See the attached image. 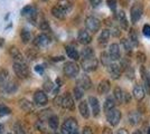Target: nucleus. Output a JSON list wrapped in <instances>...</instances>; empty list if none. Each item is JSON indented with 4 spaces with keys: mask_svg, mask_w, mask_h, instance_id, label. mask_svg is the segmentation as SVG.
Returning a JSON list of instances; mask_svg holds the SVG:
<instances>
[{
    "mask_svg": "<svg viewBox=\"0 0 150 134\" xmlns=\"http://www.w3.org/2000/svg\"><path fill=\"white\" fill-rule=\"evenodd\" d=\"M50 43V38L48 37V35H46V34H40L35 39V44L37 45V46H39V47L47 46Z\"/></svg>",
    "mask_w": 150,
    "mask_h": 134,
    "instance_id": "obj_20",
    "label": "nucleus"
},
{
    "mask_svg": "<svg viewBox=\"0 0 150 134\" xmlns=\"http://www.w3.org/2000/svg\"><path fill=\"white\" fill-rule=\"evenodd\" d=\"M43 1H47V0H43Z\"/></svg>",
    "mask_w": 150,
    "mask_h": 134,
    "instance_id": "obj_56",
    "label": "nucleus"
},
{
    "mask_svg": "<svg viewBox=\"0 0 150 134\" xmlns=\"http://www.w3.org/2000/svg\"><path fill=\"white\" fill-rule=\"evenodd\" d=\"M132 94L134 96V98L138 100V101H141V100H144V95H146V89L142 85H140V84H136L134 86H133V91H132Z\"/></svg>",
    "mask_w": 150,
    "mask_h": 134,
    "instance_id": "obj_14",
    "label": "nucleus"
},
{
    "mask_svg": "<svg viewBox=\"0 0 150 134\" xmlns=\"http://www.w3.org/2000/svg\"><path fill=\"white\" fill-rule=\"evenodd\" d=\"M54 86H55V85L52 83L50 81H46V82L44 83V88L46 89L47 92H52L53 88H54Z\"/></svg>",
    "mask_w": 150,
    "mask_h": 134,
    "instance_id": "obj_44",
    "label": "nucleus"
},
{
    "mask_svg": "<svg viewBox=\"0 0 150 134\" xmlns=\"http://www.w3.org/2000/svg\"><path fill=\"white\" fill-rule=\"evenodd\" d=\"M142 34H144V37L147 38H150V25L149 24H146L142 28Z\"/></svg>",
    "mask_w": 150,
    "mask_h": 134,
    "instance_id": "obj_43",
    "label": "nucleus"
},
{
    "mask_svg": "<svg viewBox=\"0 0 150 134\" xmlns=\"http://www.w3.org/2000/svg\"><path fill=\"white\" fill-rule=\"evenodd\" d=\"M57 6H59L62 9H64L66 13H69L72 10V8H73V4H72L71 0H58Z\"/></svg>",
    "mask_w": 150,
    "mask_h": 134,
    "instance_id": "obj_28",
    "label": "nucleus"
},
{
    "mask_svg": "<svg viewBox=\"0 0 150 134\" xmlns=\"http://www.w3.org/2000/svg\"><path fill=\"white\" fill-rule=\"evenodd\" d=\"M109 56L111 58L112 62H117L121 58V49H120V46L115 43H113L109 46Z\"/></svg>",
    "mask_w": 150,
    "mask_h": 134,
    "instance_id": "obj_9",
    "label": "nucleus"
},
{
    "mask_svg": "<svg viewBox=\"0 0 150 134\" xmlns=\"http://www.w3.org/2000/svg\"><path fill=\"white\" fill-rule=\"evenodd\" d=\"M58 117H57L56 115H52L50 119H48V125H50V128H52V130H57V128H58Z\"/></svg>",
    "mask_w": 150,
    "mask_h": 134,
    "instance_id": "obj_33",
    "label": "nucleus"
},
{
    "mask_svg": "<svg viewBox=\"0 0 150 134\" xmlns=\"http://www.w3.org/2000/svg\"><path fill=\"white\" fill-rule=\"evenodd\" d=\"M76 86H79V87H81V88H83L85 91V89L91 88V86H92V81H91V78H90L86 74H83V75H81V76L79 77V79H77V85H76Z\"/></svg>",
    "mask_w": 150,
    "mask_h": 134,
    "instance_id": "obj_12",
    "label": "nucleus"
},
{
    "mask_svg": "<svg viewBox=\"0 0 150 134\" xmlns=\"http://www.w3.org/2000/svg\"><path fill=\"white\" fill-rule=\"evenodd\" d=\"M113 97L115 98V101L120 104L123 103V100H125V91L120 87H115L114 88V92H113Z\"/></svg>",
    "mask_w": 150,
    "mask_h": 134,
    "instance_id": "obj_26",
    "label": "nucleus"
},
{
    "mask_svg": "<svg viewBox=\"0 0 150 134\" xmlns=\"http://www.w3.org/2000/svg\"><path fill=\"white\" fill-rule=\"evenodd\" d=\"M85 27L88 32H99L101 27V21L100 19H98L96 17L94 16H88L85 19Z\"/></svg>",
    "mask_w": 150,
    "mask_h": 134,
    "instance_id": "obj_4",
    "label": "nucleus"
},
{
    "mask_svg": "<svg viewBox=\"0 0 150 134\" xmlns=\"http://www.w3.org/2000/svg\"><path fill=\"white\" fill-rule=\"evenodd\" d=\"M80 55H81L82 59H88V58L95 57V56H94L93 48H91V47H84V48L82 49Z\"/></svg>",
    "mask_w": 150,
    "mask_h": 134,
    "instance_id": "obj_29",
    "label": "nucleus"
},
{
    "mask_svg": "<svg viewBox=\"0 0 150 134\" xmlns=\"http://www.w3.org/2000/svg\"><path fill=\"white\" fill-rule=\"evenodd\" d=\"M114 134H129V132H128L125 128H120V130H118Z\"/></svg>",
    "mask_w": 150,
    "mask_h": 134,
    "instance_id": "obj_51",
    "label": "nucleus"
},
{
    "mask_svg": "<svg viewBox=\"0 0 150 134\" xmlns=\"http://www.w3.org/2000/svg\"><path fill=\"white\" fill-rule=\"evenodd\" d=\"M33 9H34V7L30 6V5H28V6L24 7V8L21 9V13H21L23 16H28V15L33 11Z\"/></svg>",
    "mask_w": 150,
    "mask_h": 134,
    "instance_id": "obj_41",
    "label": "nucleus"
},
{
    "mask_svg": "<svg viewBox=\"0 0 150 134\" xmlns=\"http://www.w3.org/2000/svg\"><path fill=\"white\" fill-rule=\"evenodd\" d=\"M88 105H90V109H91V112L93 113V116H98V115L100 114V103L98 101V98L96 97H94V96H90L88 97Z\"/></svg>",
    "mask_w": 150,
    "mask_h": 134,
    "instance_id": "obj_11",
    "label": "nucleus"
},
{
    "mask_svg": "<svg viewBox=\"0 0 150 134\" xmlns=\"http://www.w3.org/2000/svg\"><path fill=\"white\" fill-rule=\"evenodd\" d=\"M34 102L38 106H45L48 103V97L44 91H36L34 94Z\"/></svg>",
    "mask_w": 150,
    "mask_h": 134,
    "instance_id": "obj_8",
    "label": "nucleus"
},
{
    "mask_svg": "<svg viewBox=\"0 0 150 134\" xmlns=\"http://www.w3.org/2000/svg\"><path fill=\"white\" fill-rule=\"evenodd\" d=\"M9 114H10V109L7 107L6 105H4V104H0V117Z\"/></svg>",
    "mask_w": 150,
    "mask_h": 134,
    "instance_id": "obj_38",
    "label": "nucleus"
},
{
    "mask_svg": "<svg viewBox=\"0 0 150 134\" xmlns=\"http://www.w3.org/2000/svg\"><path fill=\"white\" fill-rule=\"evenodd\" d=\"M77 40H79V43L82 45H88L91 43V40H92V37H91V35L88 34V32H86L85 29H81L79 34H77Z\"/></svg>",
    "mask_w": 150,
    "mask_h": 134,
    "instance_id": "obj_13",
    "label": "nucleus"
},
{
    "mask_svg": "<svg viewBox=\"0 0 150 134\" xmlns=\"http://www.w3.org/2000/svg\"><path fill=\"white\" fill-rule=\"evenodd\" d=\"M39 27H40V29H42V30H48V29H50V25H48V22H47V21H45V20H43V21L40 22Z\"/></svg>",
    "mask_w": 150,
    "mask_h": 134,
    "instance_id": "obj_46",
    "label": "nucleus"
},
{
    "mask_svg": "<svg viewBox=\"0 0 150 134\" xmlns=\"http://www.w3.org/2000/svg\"><path fill=\"white\" fill-rule=\"evenodd\" d=\"M131 100V95L128 93V92H125V100H123V103H129Z\"/></svg>",
    "mask_w": 150,
    "mask_h": 134,
    "instance_id": "obj_50",
    "label": "nucleus"
},
{
    "mask_svg": "<svg viewBox=\"0 0 150 134\" xmlns=\"http://www.w3.org/2000/svg\"><path fill=\"white\" fill-rule=\"evenodd\" d=\"M141 77L144 79V88L147 89V92L150 94V73L144 68V66L141 67Z\"/></svg>",
    "mask_w": 150,
    "mask_h": 134,
    "instance_id": "obj_22",
    "label": "nucleus"
},
{
    "mask_svg": "<svg viewBox=\"0 0 150 134\" xmlns=\"http://www.w3.org/2000/svg\"><path fill=\"white\" fill-rule=\"evenodd\" d=\"M79 111H80V113H81V115L84 119H88L90 117V105H88V102L82 101L79 104Z\"/></svg>",
    "mask_w": 150,
    "mask_h": 134,
    "instance_id": "obj_19",
    "label": "nucleus"
},
{
    "mask_svg": "<svg viewBox=\"0 0 150 134\" xmlns=\"http://www.w3.org/2000/svg\"><path fill=\"white\" fill-rule=\"evenodd\" d=\"M8 76H9V74H8V72H7L6 69L0 70V89H1V91L5 88V86H6L7 84H8V82H9Z\"/></svg>",
    "mask_w": 150,
    "mask_h": 134,
    "instance_id": "obj_27",
    "label": "nucleus"
},
{
    "mask_svg": "<svg viewBox=\"0 0 150 134\" xmlns=\"http://www.w3.org/2000/svg\"><path fill=\"white\" fill-rule=\"evenodd\" d=\"M100 58H101V63L104 65V66H109V65L112 63L111 58L109 56V53H106V51H102L101 53Z\"/></svg>",
    "mask_w": 150,
    "mask_h": 134,
    "instance_id": "obj_32",
    "label": "nucleus"
},
{
    "mask_svg": "<svg viewBox=\"0 0 150 134\" xmlns=\"http://www.w3.org/2000/svg\"><path fill=\"white\" fill-rule=\"evenodd\" d=\"M106 4H108L109 8L112 10L113 13H115V10H117V6H118L117 0H106Z\"/></svg>",
    "mask_w": 150,
    "mask_h": 134,
    "instance_id": "obj_40",
    "label": "nucleus"
},
{
    "mask_svg": "<svg viewBox=\"0 0 150 134\" xmlns=\"http://www.w3.org/2000/svg\"><path fill=\"white\" fill-rule=\"evenodd\" d=\"M129 123L131 124V125H136V124H138L139 123V121H140V119H141V116H140V114L138 113V112H130L129 113Z\"/></svg>",
    "mask_w": 150,
    "mask_h": 134,
    "instance_id": "obj_30",
    "label": "nucleus"
},
{
    "mask_svg": "<svg viewBox=\"0 0 150 134\" xmlns=\"http://www.w3.org/2000/svg\"><path fill=\"white\" fill-rule=\"evenodd\" d=\"M137 59H138V62L144 63V62H146V55H144V53L139 51V53H137Z\"/></svg>",
    "mask_w": 150,
    "mask_h": 134,
    "instance_id": "obj_45",
    "label": "nucleus"
},
{
    "mask_svg": "<svg viewBox=\"0 0 150 134\" xmlns=\"http://www.w3.org/2000/svg\"><path fill=\"white\" fill-rule=\"evenodd\" d=\"M52 15L55 17V18H57V19H64L65 17H66V15H67V13L64 10V9H62L59 6H54L53 8H52Z\"/></svg>",
    "mask_w": 150,
    "mask_h": 134,
    "instance_id": "obj_23",
    "label": "nucleus"
},
{
    "mask_svg": "<svg viewBox=\"0 0 150 134\" xmlns=\"http://www.w3.org/2000/svg\"><path fill=\"white\" fill-rule=\"evenodd\" d=\"M4 92H6V93H15L16 91H17V84L15 83V82H8V84H7L6 86H5V88L2 89Z\"/></svg>",
    "mask_w": 150,
    "mask_h": 134,
    "instance_id": "obj_35",
    "label": "nucleus"
},
{
    "mask_svg": "<svg viewBox=\"0 0 150 134\" xmlns=\"http://www.w3.org/2000/svg\"><path fill=\"white\" fill-rule=\"evenodd\" d=\"M129 40L131 41L133 46H138V35L133 29H131L129 32Z\"/></svg>",
    "mask_w": 150,
    "mask_h": 134,
    "instance_id": "obj_36",
    "label": "nucleus"
},
{
    "mask_svg": "<svg viewBox=\"0 0 150 134\" xmlns=\"http://www.w3.org/2000/svg\"><path fill=\"white\" fill-rule=\"evenodd\" d=\"M121 45H122L123 49H125L127 53L132 51V47H133V45H132V43L129 40V38H122L121 39Z\"/></svg>",
    "mask_w": 150,
    "mask_h": 134,
    "instance_id": "obj_34",
    "label": "nucleus"
},
{
    "mask_svg": "<svg viewBox=\"0 0 150 134\" xmlns=\"http://www.w3.org/2000/svg\"><path fill=\"white\" fill-rule=\"evenodd\" d=\"M20 106H21V109H26V111H30V109H33V105H31L30 103L28 102L27 100H21L20 101Z\"/></svg>",
    "mask_w": 150,
    "mask_h": 134,
    "instance_id": "obj_39",
    "label": "nucleus"
},
{
    "mask_svg": "<svg viewBox=\"0 0 150 134\" xmlns=\"http://www.w3.org/2000/svg\"><path fill=\"white\" fill-rule=\"evenodd\" d=\"M110 36H111V32H110V30H109V29H103V30L100 32L99 37H98V41H99V44H100V45H105L106 43L109 41Z\"/></svg>",
    "mask_w": 150,
    "mask_h": 134,
    "instance_id": "obj_24",
    "label": "nucleus"
},
{
    "mask_svg": "<svg viewBox=\"0 0 150 134\" xmlns=\"http://www.w3.org/2000/svg\"><path fill=\"white\" fill-rule=\"evenodd\" d=\"M117 18L119 20L120 26L122 27L123 30H127L129 28V21H128V18H127V15L123 10H120L119 13H117Z\"/></svg>",
    "mask_w": 150,
    "mask_h": 134,
    "instance_id": "obj_17",
    "label": "nucleus"
},
{
    "mask_svg": "<svg viewBox=\"0 0 150 134\" xmlns=\"http://www.w3.org/2000/svg\"><path fill=\"white\" fill-rule=\"evenodd\" d=\"M20 38L24 44H27L31 40V34L28 29H21L20 30Z\"/></svg>",
    "mask_w": 150,
    "mask_h": 134,
    "instance_id": "obj_31",
    "label": "nucleus"
},
{
    "mask_svg": "<svg viewBox=\"0 0 150 134\" xmlns=\"http://www.w3.org/2000/svg\"><path fill=\"white\" fill-rule=\"evenodd\" d=\"M99 62L95 57L88 59H82V67L85 72H93L98 68Z\"/></svg>",
    "mask_w": 150,
    "mask_h": 134,
    "instance_id": "obj_7",
    "label": "nucleus"
},
{
    "mask_svg": "<svg viewBox=\"0 0 150 134\" xmlns=\"http://www.w3.org/2000/svg\"><path fill=\"white\" fill-rule=\"evenodd\" d=\"M133 134H142L141 131H136V132H133Z\"/></svg>",
    "mask_w": 150,
    "mask_h": 134,
    "instance_id": "obj_54",
    "label": "nucleus"
},
{
    "mask_svg": "<svg viewBox=\"0 0 150 134\" xmlns=\"http://www.w3.org/2000/svg\"><path fill=\"white\" fill-rule=\"evenodd\" d=\"M115 102H117V101H115V98H114V97H112V96H109L105 101H104V106H103L104 112H105V113H108V112H110L111 109H115V104H117Z\"/></svg>",
    "mask_w": 150,
    "mask_h": 134,
    "instance_id": "obj_25",
    "label": "nucleus"
},
{
    "mask_svg": "<svg viewBox=\"0 0 150 134\" xmlns=\"http://www.w3.org/2000/svg\"><path fill=\"white\" fill-rule=\"evenodd\" d=\"M64 109H74V100L69 93H66L64 96H62V105Z\"/></svg>",
    "mask_w": 150,
    "mask_h": 134,
    "instance_id": "obj_15",
    "label": "nucleus"
},
{
    "mask_svg": "<svg viewBox=\"0 0 150 134\" xmlns=\"http://www.w3.org/2000/svg\"><path fill=\"white\" fill-rule=\"evenodd\" d=\"M65 51H66V55L69 56V58L73 59V60H77L80 59V53L77 51V49L73 47V46H66L65 47Z\"/></svg>",
    "mask_w": 150,
    "mask_h": 134,
    "instance_id": "obj_21",
    "label": "nucleus"
},
{
    "mask_svg": "<svg viewBox=\"0 0 150 134\" xmlns=\"http://www.w3.org/2000/svg\"><path fill=\"white\" fill-rule=\"evenodd\" d=\"M9 53L11 55V57L13 59V63H26L25 59H24V56L21 55V53L19 51L18 48L16 47H10L9 48Z\"/></svg>",
    "mask_w": 150,
    "mask_h": 134,
    "instance_id": "obj_16",
    "label": "nucleus"
},
{
    "mask_svg": "<svg viewBox=\"0 0 150 134\" xmlns=\"http://www.w3.org/2000/svg\"><path fill=\"white\" fill-rule=\"evenodd\" d=\"M13 134H25V131H24L23 126L18 123L15 124V126H13Z\"/></svg>",
    "mask_w": 150,
    "mask_h": 134,
    "instance_id": "obj_42",
    "label": "nucleus"
},
{
    "mask_svg": "<svg viewBox=\"0 0 150 134\" xmlns=\"http://www.w3.org/2000/svg\"><path fill=\"white\" fill-rule=\"evenodd\" d=\"M64 73L69 78H74L80 73V66L74 62H67L64 65Z\"/></svg>",
    "mask_w": 150,
    "mask_h": 134,
    "instance_id": "obj_3",
    "label": "nucleus"
},
{
    "mask_svg": "<svg viewBox=\"0 0 150 134\" xmlns=\"http://www.w3.org/2000/svg\"><path fill=\"white\" fill-rule=\"evenodd\" d=\"M35 72L38 74H43L44 73V66L43 65H36L35 66Z\"/></svg>",
    "mask_w": 150,
    "mask_h": 134,
    "instance_id": "obj_49",
    "label": "nucleus"
},
{
    "mask_svg": "<svg viewBox=\"0 0 150 134\" xmlns=\"http://www.w3.org/2000/svg\"><path fill=\"white\" fill-rule=\"evenodd\" d=\"M77 128L79 125H77L76 120L73 117H69L63 123L61 131H62V134H75L77 133Z\"/></svg>",
    "mask_w": 150,
    "mask_h": 134,
    "instance_id": "obj_1",
    "label": "nucleus"
},
{
    "mask_svg": "<svg viewBox=\"0 0 150 134\" xmlns=\"http://www.w3.org/2000/svg\"><path fill=\"white\" fill-rule=\"evenodd\" d=\"M142 13H144V8H142V5L139 4V2H136L133 4L132 7L130 8V19H131L132 24H136L138 22L140 18L142 17Z\"/></svg>",
    "mask_w": 150,
    "mask_h": 134,
    "instance_id": "obj_2",
    "label": "nucleus"
},
{
    "mask_svg": "<svg viewBox=\"0 0 150 134\" xmlns=\"http://www.w3.org/2000/svg\"><path fill=\"white\" fill-rule=\"evenodd\" d=\"M0 134H4V128H2V125L0 124Z\"/></svg>",
    "mask_w": 150,
    "mask_h": 134,
    "instance_id": "obj_53",
    "label": "nucleus"
},
{
    "mask_svg": "<svg viewBox=\"0 0 150 134\" xmlns=\"http://www.w3.org/2000/svg\"><path fill=\"white\" fill-rule=\"evenodd\" d=\"M110 88H111L110 82L106 81V79H103V81H101L100 84L98 85V93L101 94V95H104V94H108V93H109Z\"/></svg>",
    "mask_w": 150,
    "mask_h": 134,
    "instance_id": "obj_18",
    "label": "nucleus"
},
{
    "mask_svg": "<svg viewBox=\"0 0 150 134\" xmlns=\"http://www.w3.org/2000/svg\"><path fill=\"white\" fill-rule=\"evenodd\" d=\"M73 92H74V97L76 100H81L83 94H84V89L81 88V87H79V86H75Z\"/></svg>",
    "mask_w": 150,
    "mask_h": 134,
    "instance_id": "obj_37",
    "label": "nucleus"
},
{
    "mask_svg": "<svg viewBox=\"0 0 150 134\" xmlns=\"http://www.w3.org/2000/svg\"><path fill=\"white\" fill-rule=\"evenodd\" d=\"M88 1H90L91 6L93 8H96V7H99L102 4V0H88Z\"/></svg>",
    "mask_w": 150,
    "mask_h": 134,
    "instance_id": "obj_47",
    "label": "nucleus"
},
{
    "mask_svg": "<svg viewBox=\"0 0 150 134\" xmlns=\"http://www.w3.org/2000/svg\"><path fill=\"white\" fill-rule=\"evenodd\" d=\"M75 134H79V133H75Z\"/></svg>",
    "mask_w": 150,
    "mask_h": 134,
    "instance_id": "obj_57",
    "label": "nucleus"
},
{
    "mask_svg": "<svg viewBox=\"0 0 150 134\" xmlns=\"http://www.w3.org/2000/svg\"><path fill=\"white\" fill-rule=\"evenodd\" d=\"M108 73L113 79H118L121 76V66L115 62H112L111 64L108 66Z\"/></svg>",
    "mask_w": 150,
    "mask_h": 134,
    "instance_id": "obj_10",
    "label": "nucleus"
},
{
    "mask_svg": "<svg viewBox=\"0 0 150 134\" xmlns=\"http://www.w3.org/2000/svg\"><path fill=\"white\" fill-rule=\"evenodd\" d=\"M120 120H121V112L119 109H113L106 113V121L109 122L110 125H112V126L118 125L120 123Z\"/></svg>",
    "mask_w": 150,
    "mask_h": 134,
    "instance_id": "obj_6",
    "label": "nucleus"
},
{
    "mask_svg": "<svg viewBox=\"0 0 150 134\" xmlns=\"http://www.w3.org/2000/svg\"><path fill=\"white\" fill-rule=\"evenodd\" d=\"M112 34H113V36H115V37H118V36H120V32H119V29H118V28H115V27H113V29H112Z\"/></svg>",
    "mask_w": 150,
    "mask_h": 134,
    "instance_id": "obj_52",
    "label": "nucleus"
},
{
    "mask_svg": "<svg viewBox=\"0 0 150 134\" xmlns=\"http://www.w3.org/2000/svg\"><path fill=\"white\" fill-rule=\"evenodd\" d=\"M13 72L19 78H27L29 75V70L26 63H13Z\"/></svg>",
    "mask_w": 150,
    "mask_h": 134,
    "instance_id": "obj_5",
    "label": "nucleus"
},
{
    "mask_svg": "<svg viewBox=\"0 0 150 134\" xmlns=\"http://www.w3.org/2000/svg\"><path fill=\"white\" fill-rule=\"evenodd\" d=\"M81 134H93V132H92V128H90V126H84L83 130H82Z\"/></svg>",
    "mask_w": 150,
    "mask_h": 134,
    "instance_id": "obj_48",
    "label": "nucleus"
},
{
    "mask_svg": "<svg viewBox=\"0 0 150 134\" xmlns=\"http://www.w3.org/2000/svg\"><path fill=\"white\" fill-rule=\"evenodd\" d=\"M148 134H150V128H149V130H148Z\"/></svg>",
    "mask_w": 150,
    "mask_h": 134,
    "instance_id": "obj_55",
    "label": "nucleus"
}]
</instances>
